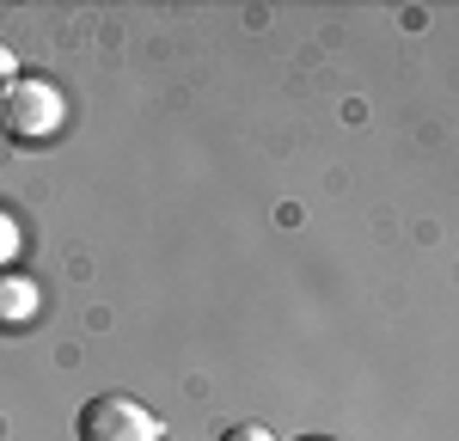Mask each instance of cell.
<instances>
[{
    "mask_svg": "<svg viewBox=\"0 0 459 441\" xmlns=\"http://www.w3.org/2000/svg\"><path fill=\"white\" fill-rule=\"evenodd\" d=\"M62 123H68V99H62V86L43 80V74H19V80L0 92V129L19 135V142H49Z\"/></svg>",
    "mask_w": 459,
    "mask_h": 441,
    "instance_id": "1",
    "label": "cell"
},
{
    "mask_svg": "<svg viewBox=\"0 0 459 441\" xmlns=\"http://www.w3.org/2000/svg\"><path fill=\"white\" fill-rule=\"evenodd\" d=\"M80 441H160V417L129 393H99L80 404Z\"/></svg>",
    "mask_w": 459,
    "mask_h": 441,
    "instance_id": "2",
    "label": "cell"
},
{
    "mask_svg": "<svg viewBox=\"0 0 459 441\" xmlns=\"http://www.w3.org/2000/svg\"><path fill=\"white\" fill-rule=\"evenodd\" d=\"M37 307H43L37 282L19 276V270H6V276H0V331H25L37 319Z\"/></svg>",
    "mask_w": 459,
    "mask_h": 441,
    "instance_id": "3",
    "label": "cell"
},
{
    "mask_svg": "<svg viewBox=\"0 0 459 441\" xmlns=\"http://www.w3.org/2000/svg\"><path fill=\"white\" fill-rule=\"evenodd\" d=\"M6 264H19V220L0 209V270H6Z\"/></svg>",
    "mask_w": 459,
    "mask_h": 441,
    "instance_id": "4",
    "label": "cell"
},
{
    "mask_svg": "<svg viewBox=\"0 0 459 441\" xmlns=\"http://www.w3.org/2000/svg\"><path fill=\"white\" fill-rule=\"evenodd\" d=\"M221 441H276V436H270L264 423H233V429H227Z\"/></svg>",
    "mask_w": 459,
    "mask_h": 441,
    "instance_id": "5",
    "label": "cell"
},
{
    "mask_svg": "<svg viewBox=\"0 0 459 441\" xmlns=\"http://www.w3.org/2000/svg\"><path fill=\"white\" fill-rule=\"evenodd\" d=\"M13 80H19V62H13V49H6V43H0V92H6V86H13Z\"/></svg>",
    "mask_w": 459,
    "mask_h": 441,
    "instance_id": "6",
    "label": "cell"
},
{
    "mask_svg": "<svg viewBox=\"0 0 459 441\" xmlns=\"http://www.w3.org/2000/svg\"><path fill=\"white\" fill-rule=\"evenodd\" d=\"M0 147H6V129H0Z\"/></svg>",
    "mask_w": 459,
    "mask_h": 441,
    "instance_id": "7",
    "label": "cell"
},
{
    "mask_svg": "<svg viewBox=\"0 0 459 441\" xmlns=\"http://www.w3.org/2000/svg\"><path fill=\"white\" fill-rule=\"evenodd\" d=\"M307 441H325V436H307Z\"/></svg>",
    "mask_w": 459,
    "mask_h": 441,
    "instance_id": "8",
    "label": "cell"
}]
</instances>
